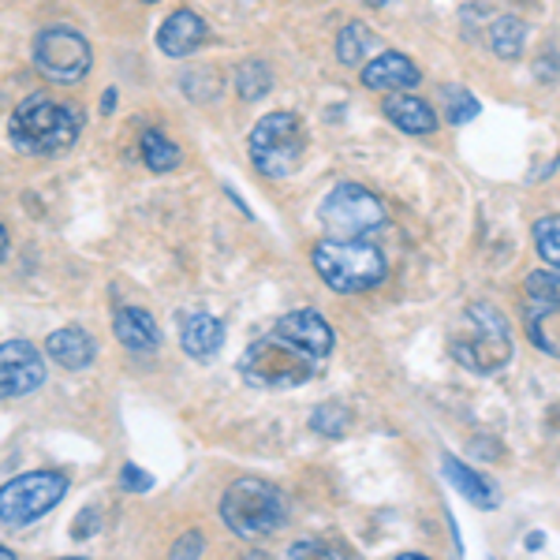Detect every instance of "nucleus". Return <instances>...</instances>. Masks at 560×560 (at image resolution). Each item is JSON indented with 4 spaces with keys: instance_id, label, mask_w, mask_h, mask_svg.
Listing matches in <instances>:
<instances>
[{
    "instance_id": "1",
    "label": "nucleus",
    "mask_w": 560,
    "mask_h": 560,
    "mask_svg": "<svg viewBox=\"0 0 560 560\" xmlns=\"http://www.w3.org/2000/svg\"><path fill=\"white\" fill-rule=\"evenodd\" d=\"M311 261H314V273L340 295L370 292L388 273L385 255L366 240H322L314 243Z\"/></svg>"
},
{
    "instance_id": "2",
    "label": "nucleus",
    "mask_w": 560,
    "mask_h": 560,
    "mask_svg": "<svg viewBox=\"0 0 560 560\" xmlns=\"http://www.w3.org/2000/svg\"><path fill=\"white\" fill-rule=\"evenodd\" d=\"M79 131L83 116L49 94H26L12 113V142L26 153H60L79 139Z\"/></svg>"
},
{
    "instance_id": "3",
    "label": "nucleus",
    "mask_w": 560,
    "mask_h": 560,
    "mask_svg": "<svg viewBox=\"0 0 560 560\" xmlns=\"http://www.w3.org/2000/svg\"><path fill=\"white\" fill-rule=\"evenodd\" d=\"M453 355L475 374H497L512 359V329L497 306L471 303L464 311V332L453 340Z\"/></svg>"
},
{
    "instance_id": "4",
    "label": "nucleus",
    "mask_w": 560,
    "mask_h": 560,
    "mask_svg": "<svg viewBox=\"0 0 560 560\" xmlns=\"http://www.w3.org/2000/svg\"><path fill=\"white\" fill-rule=\"evenodd\" d=\"M221 520L240 538H266L284 527L288 520L284 493L261 478H236L221 497Z\"/></svg>"
},
{
    "instance_id": "5",
    "label": "nucleus",
    "mask_w": 560,
    "mask_h": 560,
    "mask_svg": "<svg viewBox=\"0 0 560 560\" xmlns=\"http://www.w3.org/2000/svg\"><path fill=\"white\" fill-rule=\"evenodd\" d=\"M247 147H250V161H255L261 176L284 179L303 165L306 131L295 113H269L255 124Z\"/></svg>"
},
{
    "instance_id": "6",
    "label": "nucleus",
    "mask_w": 560,
    "mask_h": 560,
    "mask_svg": "<svg viewBox=\"0 0 560 560\" xmlns=\"http://www.w3.org/2000/svg\"><path fill=\"white\" fill-rule=\"evenodd\" d=\"M318 221L325 240H363L385 224V206L363 184H337L325 195Z\"/></svg>"
},
{
    "instance_id": "7",
    "label": "nucleus",
    "mask_w": 560,
    "mask_h": 560,
    "mask_svg": "<svg viewBox=\"0 0 560 560\" xmlns=\"http://www.w3.org/2000/svg\"><path fill=\"white\" fill-rule=\"evenodd\" d=\"M314 363H318V359H311L306 351L288 345L280 332H273V337H261L258 345H250L247 351H243L240 370L250 385L284 388V385H300L311 374H318Z\"/></svg>"
},
{
    "instance_id": "8",
    "label": "nucleus",
    "mask_w": 560,
    "mask_h": 560,
    "mask_svg": "<svg viewBox=\"0 0 560 560\" xmlns=\"http://www.w3.org/2000/svg\"><path fill=\"white\" fill-rule=\"evenodd\" d=\"M68 493V475L60 471H26L0 490V523L4 527H26L57 509Z\"/></svg>"
},
{
    "instance_id": "9",
    "label": "nucleus",
    "mask_w": 560,
    "mask_h": 560,
    "mask_svg": "<svg viewBox=\"0 0 560 560\" xmlns=\"http://www.w3.org/2000/svg\"><path fill=\"white\" fill-rule=\"evenodd\" d=\"M90 65H94L90 42L79 31H71V26H49V31H42L38 42H34V68L60 86H71V83H79V79H86Z\"/></svg>"
},
{
    "instance_id": "10",
    "label": "nucleus",
    "mask_w": 560,
    "mask_h": 560,
    "mask_svg": "<svg viewBox=\"0 0 560 560\" xmlns=\"http://www.w3.org/2000/svg\"><path fill=\"white\" fill-rule=\"evenodd\" d=\"M45 382V359L31 340H4L0 348V396L15 400V396L34 393Z\"/></svg>"
},
{
    "instance_id": "11",
    "label": "nucleus",
    "mask_w": 560,
    "mask_h": 560,
    "mask_svg": "<svg viewBox=\"0 0 560 560\" xmlns=\"http://www.w3.org/2000/svg\"><path fill=\"white\" fill-rule=\"evenodd\" d=\"M277 332L295 345L300 351H306L311 359H325L332 351V329L329 322L322 318L318 311H292L277 322Z\"/></svg>"
},
{
    "instance_id": "12",
    "label": "nucleus",
    "mask_w": 560,
    "mask_h": 560,
    "mask_svg": "<svg viewBox=\"0 0 560 560\" xmlns=\"http://www.w3.org/2000/svg\"><path fill=\"white\" fill-rule=\"evenodd\" d=\"M422 71L415 68V60H408L404 52H377L374 60L363 68V86L370 90H388V94H408L411 86H419Z\"/></svg>"
},
{
    "instance_id": "13",
    "label": "nucleus",
    "mask_w": 560,
    "mask_h": 560,
    "mask_svg": "<svg viewBox=\"0 0 560 560\" xmlns=\"http://www.w3.org/2000/svg\"><path fill=\"white\" fill-rule=\"evenodd\" d=\"M202 42H206V20L191 12V8H176L158 31V49L165 57H191Z\"/></svg>"
},
{
    "instance_id": "14",
    "label": "nucleus",
    "mask_w": 560,
    "mask_h": 560,
    "mask_svg": "<svg viewBox=\"0 0 560 560\" xmlns=\"http://www.w3.org/2000/svg\"><path fill=\"white\" fill-rule=\"evenodd\" d=\"M179 345L191 359H213L224 345V322L206 311H191L179 322Z\"/></svg>"
},
{
    "instance_id": "15",
    "label": "nucleus",
    "mask_w": 560,
    "mask_h": 560,
    "mask_svg": "<svg viewBox=\"0 0 560 560\" xmlns=\"http://www.w3.org/2000/svg\"><path fill=\"white\" fill-rule=\"evenodd\" d=\"M385 116L408 135H433L438 131V113L430 102L415 94H388L385 97Z\"/></svg>"
},
{
    "instance_id": "16",
    "label": "nucleus",
    "mask_w": 560,
    "mask_h": 560,
    "mask_svg": "<svg viewBox=\"0 0 560 560\" xmlns=\"http://www.w3.org/2000/svg\"><path fill=\"white\" fill-rule=\"evenodd\" d=\"M113 332H116V340L131 351H153L161 345L158 322H153V314L142 311V306H124V311H116Z\"/></svg>"
},
{
    "instance_id": "17",
    "label": "nucleus",
    "mask_w": 560,
    "mask_h": 560,
    "mask_svg": "<svg viewBox=\"0 0 560 560\" xmlns=\"http://www.w3.org/2000/svg\"><path fill=\"white\" fill-rule=\"evenodd\" d=\"M45 348H49V355L57 359V363L65 366V370H86L90 363H94V355H97L94 337H90L86 329H75V325L49 332Z\"/></svg>"
},
{
    "instance_id": "18",
    "label": "nucleus",
    "mask_w": 560,
    "mask_h": 560,
    "mask_svg": "<svg viewBox=\"0 0 560 560\" xmlns=\"http://www.w3.org/2000/svg\"><path fill=\"white\" fill-rule=\"evenodd\" d=\"M527 337L535 340L538 351L560 359V303L527 300Z\"/></svg>"
},
{
    "instance_id": "19",
    "label": "nucleus",
    "mask_w": 560,
    "mask_h": 560,
    "mask_svg": "<svg viewBox=\"0 0 560 560\" xmlns=\"http://www.w3.org/2000/svg\"><path fill=\"white\" fill-rule=\"evenodd\" d=\"M441 467H445V478H448V482H453L456 490L475 504V509H486V512H490V509H497V504H501V497H497L493 486L486 482L482 475H475L467 464H459L456 456H445V459H441Z\"/></svg>"
},
{
    "instance_id": "20",
    "label": "nucleus",
    "mask_w": 560,
    "mask_h": 560,
    "mask_svg": "<svg viewBox=\"0 0 560 560\" xmlns=\"http://www.w3.org/2000/svg\"><path fill=\"white\" fill-rule=\"evenodd\" d=\"M377 52V38L366 23H348L337 38V60L345 68H366Z\"/></svg>"
},
{
    "instance_id": "21",
    "label": "nucleus",
    "mask_w": 560,
    "mask_h": 560,
    "mask_svg": "<svg viewBox=\"0 0 560 560\" xmlns=\"http://www.w3.org/2000/svg\"><path fill=\"white\" fill-rule=\"evenodd\" d=\"M523 45H527V26H523L516 15H501V20L490 26V49L501 60L523 57Z\"/></svg>"
},
{
    "instance_id": "22",
    "label": "nucleus",
    "mask_w": 560,
    "mask_h": 560,
    "mask_svg": "<svg viewBox=\"0 0 560 560\" xmlns=\"http://www.w3.org/2000/svg\"><path fill=\"white\" fill-rule=\"evenodd\" d=\"M269 86H273V71H269L266 60H247V65H240L236 90L243 102H261V97L269 94Z\"/></svg>"
},
{
    "instance_id": "23",
    "label": "nucleus",
    "mask_w": 560,
    "mask_h": 560,
    "mask_svg": "<svg viewBox=\"0 0 560 560\" xmlns=\"http://www.w3.org/2000/svg\"><path fill=\"white\" fill-rule=\"evenodd\" d=\"M142 161H147V168H153V173H168V168L179 165V147L161 131H147L142 135Z\"/></svg>"
},
{
    "instance_id": "24",
    "label": "nucleus",
    "mask_w": 560,
    "mask_h": 560,
    "mask_svg": "<svg viewBox=\"0 0 560 560\" xmlns=\"http://www.w3.org/2000/svg\"><path fill=\"white\" fill-rule=\"evenodd\" d=\"M535 247L549 269H560V213L541 217L535 224Z\"/></svg>"
},
{
    "instance_id": "25",
    "label": "nucleus",
    "mask_w": 560,
    "mask_h": 560,
    "mask_svg": "<svg viewBox=\"0 0 560 560\" xmlns=\"http://www.w3.org/2000/svg\"><path fill=\"white\" fill-rule=\"evenodd\" d=\"M348 422H351L348 411L332 400H325L322 408H314V415H311V430L325 433V438H340V433L348 430Z\"/></svg>"
},
{
    "instance_id": "26",
    "label": "nucleus",
    "mask_w": 560,
    "mask_h": 560,
    "mask_svg": "<svg viewBox=\"0 0 560 560\" xmlns=\"http://www.w3.org/2000/svg\"><path fill=\"white\" fill-rule=\"evenodd\" d=\"M527 300L560 303V273L557 269H535V273L527 277Z\"/></svg>"
},
{
    "instance_id": "27",
    "label": "nucleus",
    "mask_w": 560,
    "mask_h": 560,
    "mask_svg": "<svg viewBox=\"0 0 560 560\" xmlns=\"http://www.w3.org/2000/svg\"><path fill=\"white\" fill-rule=\"evenodd\" d=\"M288 560H345L337 546H329V541H318V538H303L295 541L292 549H288Z\"/></svg>"
},
{
    "instance_id": "28",
    "label": "nucleus",
    "mask_w": 560,
    "mask_h": 560,
    "mask_svg": "<svg viewBox=\"0 0 560 560\" xmlns=\"http://www.w3.org/2000/svg\"><path fill=\"white\" fill-rule=\"evenodd\" d=\"M448 97H453V102H448V120L456 124H467V120H475L478 116V102H475V94H467V90H448Z\"/></svg>"
},
{
    "instance_id": "29",
    "label": "nucleus",
    "mask_w": 560,
    "mask_h": 560,
    "mask_svg": "<svg viewBox=\"0 0 560 560\" xmlns=\"http://www.w3.org/2000/svg\"><path fill=\"white\" fill-rule=\"evenodd\" d=\"M202 546H206V538L198 535V530H187V535H179L176 538V546H173V560H198L202 557Z\"/></svg>"
},
{
    "instance_id": "30",
    "label": "nucleus",
    "mask_w": 560,
    "mask_h": 560,
    "mask_svg": "<svg viewBox=\"0 0 560 560\" xmlns=\"http://www.w3.org/2000/svg\"><path fill=\"white\" fill-rule=\"evenodd\" d=\"M120 486H124V490H131V493H147V490H153V478L147 471H139L135 464H128L120 471Z\"/></svg>"
},
{
    "instance_id": "31",
    "label": "nucleus",
    "mask_w": 560,
    "mask_h": 560,
    "mask_svg": "<svg viewBox=\"0 0 560 560\" xmlns=\"http://www.w3.org/2000/svg\"><path fill=\"white\" fill-rule=\"evenodd\" d=\"M116 108V90H105V97H102V113H113Z\"/></svg>"
},
{
    "instance_id": "32",
    "label": "nucleus",
    "mask_w": 560,
    "mask_h": 560,
    "mask_svg": "<svg viewBox=\"0 0 560 560\" xmlns=\"http://www.w3.org/2000/svg\"><path fill=\"white\" fill-rule=\"evenodd\" d=\"M541 541H546V535H541V530H530V535H527V546H530V549H538Z\"/></svg>"
},
{
    "instance_id": "33",
    "label": "nucleus",
    "mask_w": 560,
    "mask_h": 560,
    "mask_svg": "<svg viewBox=\"0 0 560 560\" xmlns=\"http://www.w3.org/2000/svg\"><path fill=\"white\" fill-rule=\"evenodd\" d=\"M363 4H366V8H385L388 0H363Z\"/></svg>"
},
{
    "instance_id": "34",
    "label": "nucleus",
    "mask_w": 560,
    "mask_h": 560,
    "mask_svg": "<svg viewBox=\"0 0 560 560\" xmlns=\"http://www.w3.org/2000/svg\"><path fill=\"white\" fill-rule=\"evenodd\" d=\"M0 560H15V557H12V549H8V546H0Z\"/></svg>"
},
{
    "instance_id": "35",
    "label": "nucleus",
    "mask_w": 560,
    "mask_h": 560,
    "mask_svg": "<svg viewBox=\"0 0 560 560\" xmlns=\"http://www.w3.org/2000/svg\"><path fill=\"white\" fill-rule=\"evenodd\" d=\"M396 560H427V557H419V553H404V557H396Z\"/></svg>"
},
{
    "instance_id": "36",
    "label": "nucleus",
    "mask_w": 560,
    "mask_h": 560,
    "mask_svg": "<svg viewBox=\"0 0 560 560\" xmlns=\"http://www.w3.org/2000/svg\"><path fill=\"white\" fill-rule=\"evenodd\" d=\"M243 560H269V557H266V553H247Z\"/></svg>"
},
{
    "instance_id": "37",
    "label": "nucleus",
    "mask_w": 560,
    "mask_h": 560,
    "mask_svg": "<svg viewBox=\"0 0 560 560\" xmlns=\"http://www.w3.org/2000/svg\"><path fill=\"white\" fill-rule=\"evenodd\" d=\"M68 560H86V557H68Z\"/></svg>"
},
{
    "instance_id": "38",
    "label": "nucleus",
    "mask_w": 560,
    "mask_h": 560,
    "mask_svg": "<svg viewBox=\"0 0 560 560\" xmlns=\"http://www.w3.org/2000/svg\"><path fill=\"white\" fill-rule=\"evenodd\" d=\"M147 4H153V0H147Z\"/></svg>"
}]
</instances>
